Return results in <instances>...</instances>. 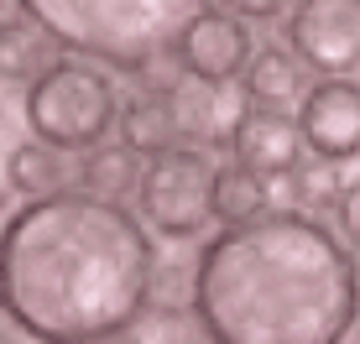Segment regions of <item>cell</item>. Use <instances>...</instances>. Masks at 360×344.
<instances>
[{
	"instance_id": "cell-2",
	"label": "cell",
	"mask_w": 360,
	"mask_h": 344,
	"mask_svg": "<svg viewBox=\"0 0 360 344\" xmlns=\"http://www.w3.org/2000/svg\"><path fill=\"white\" fill-rule=\"evenodd\" d=\"M188 303L209 344H345L360 266L324 219L271 209L198 245Z\"/></svg>"
},
{
	"instance_id": "cell-20",
	"label": "cell",
	"mask_w": 360,
	"mask_h": 344,
	"mask_svg": "<svg viewBox=\"0 0 360 344\" xmlns=\"http://www.w3.org/2000/svg\"><path fill=\"white\" fill-rule=\"evenodd\" d=\"M340 230H345V245H360V178L355 183H345V193H340Z\"/></svg>"
},
{
	"instance_id": "cell-6",
	"label": "cell",
	"mask_w": 360,
	"mask_h": 344,
	"mask_svg": "<svg viewBox=\"0 0 360 344\" xmlns=\"http://www.w3.org/2000/svg\"><path fill=\"white\" fill-rule=\"evenodd\" d=\"M288 37L303 68L345 79L360 68V0H303L288 11Z\"/></svg>"
},
{
	"instance_id": "cell-18",
	"label": "cell",
	"mask_w": 360,
	"mask_h": 344,
	"mask_svg": "<svg viewBox=\"0 0 360 344\" xmlns=\"http://www.w3.org/2000/svg\"><path fill=\"white\" fill-rule=\"evenodd\" d=\"M21 141H27V94L0 79V193H6V167L21 152Z\"/></svg>"
},
{
	"instance_id": "cell-14",
	"label": "cell",
	"mask_w": 360,
	"mask_h": 344,
	"mask_svg": "<svg viewBox=\"0 0 360 344\" xmlns=\"http://www.w3.org/2000/svg\"><path fill=\"white\" fill-rule=\"evenodd\" d=\"M266 172L245 167V162H219L214 172V219L225 230H240V225H256L266 209Z\"/></svg>"
},
{
	"instance_id": "cell-13",
	"label": "cell",
	"mask_w": 360,
	"mask_h": 344,
	"mask_svg": "<svg viewBox=\"0 0 360 344\" xmlns=\"http://www.w3.org/2000/svg\"><path fill=\"white\" fill-rule=\"evenodd\" d=\"M240 89H245V100H251V110H282L288 100L303 105L308 79H303V63H297L288 47H262V53L251 58V68H245Z\"/></svg>"
},
{
	"instance_id": "cell-1",
	"label": "cell",
	"mask_w": 360,
	"mask_h": 344,
	"mask_svg": "<svg viewBox=\"0 0 360 344\" xmlns=\"http://www.w3.org/2000/svg\"><path fill=\"white\" fill-rule=\"evenodd\" d=\"M157 240L126 204L68 188L0 225V313L37 344H110L157 298Z\"/></svg>"
},
{
	"instance_id": "cell-3",
	"label": "cell",
	"mask_w": 360,
	"mask_h": 344,
	"mask_svg": "<svg viewBox=\"0 0 360 344\" xmlns=\"http://www.w3.org/2000/svg\"><path fill=\"white\" fill-rule=\"evenodd\" d=\"M32 11L63 53L141 79L146 68L178 53V32L198 6L188 0H32Z\"/></svg>"
},
{
	"instance_id": "cell-22",
	"label": "cell",
	"mask_w": 360,
	"mask_h": 344,
	"mask_svg": "<svg viewBox=\"0 0 360 344\" xmlns=\"http://www.w3.org/2000/svg\"><path fill=\"white\" fill-rule=\"evenodd\" d=\"M0 16H6V6H0Z\"/></svg>"
},
{
	"instance_id": "cell-4",
	"label": "cell",
	"mask_w": 360,
	"mask_h": 344,
	"mask_svg": "<svg viewBox=\"0 0 360 344\" xmlns=\"http://www.w3.org/2000/svg\"><path fill=\"white\" fill-rule=\"evenodd\" d=\"M120 120V94L105 68L63 58L27 89V131L53 152H94Z\"/></svg>"
},
{
	"instance_id": "cell-9",
	"label": "cell",
	"mask_w": 360,
	"mask_h": 344,
	"mask_svg": "<svg viewBox=\"0 0 360 344\" xmlns=\"http://www.w3.org/2000/svg\"><path fill=\"white\" fill-rule=\"evenodd\" d=\"M172 115H178V131L193 136L188 146H235L245 115H251V100H245L240 84H183L172 94Z\"/></svg>"
},
{
	"instance_id": "cell-17",
	"label": "cell",
	"mask_w": 360,
	"mask_h": 344,
	"mask_svg": "<svg viewBox=\"0 0 360 344\" xmlns=\"http://www.w3.org/2000/svg\"><path fill=\"white\" fill-rule=\"evenodd\" d=\"M126 344H209L204 329H198L193 308H172V303H157L152 313H141L131 324Z\"/></svg>"
},
{
	"instance_id": "cell-11",
	"label": "cell",
	"mask_w": 360,
	"mask_h": 344,
	"mask_svg": "<svg viewBox=\"0 0 360 344\" xmlns=\"http://www.w3.org/2000/svg\"><path fill=\"white\" fill-rule=\"evenodd\" d=\"M303 136H297V120H288L282 110H251L235 136V162L256 167V172H292L303 162Z\"/></svg>"
},
{
	"instance_id": "cell-15",
	"label": "cell",
	"mask_w": 360,
	"mask_h": 344,
	"mask_svg": "<svg viewBox=\"0 0 360 344\" xmlns=\"http://www.w3.org/2000/svg\"><path fill=\"white\" fill-rule=\"evenodd\" d=\"M141 188V157H131L126 146H94V152H84L79 162V193H89V199H110L120 204L126 193Z\"/></svg>"
},
{
	"instance_id": "cell-10",
	"label": "cell",
	"mask_w": 360,
	"mask_h": 344,
	"mask_svg": "<svg viewBox=\"0 0 360 344\" xmlns=\"http://www.w3.org/2000/svg\"><path fill=\"white\" fill-rule=\"evenodd\" d=\"M63 47H58V37L37 21L32 6H6V16H0V79L6 84H32L42 79V73H53L63 63Z\"/></svg>"
},
{
	"instance_id": "cell-5",
	"label": "cell",
	"mask_w": 360,
	"mask_h": 344,
	"mask_svg": "<svg viewBox=\"0 0 360 344\" xmlns=\"http://www.w3.org/2000/svg\"><path fill=\"white\" fill-rule=\"evenodd\" d=\"M214 162L198 146H172L141 167V219L167 240H198L214 219Z\"/></svg>"
},
{
	"instance_id": "cell-8",
	"label": "cell",
	"mask_w": 360,
	"mask_h": 344,
	"mask_svg": "<svg viewBox=\"0 0 360 344\" xmlns=\"http://www.w3.org/2000/svg\"><path fill=\"white\" fill-rule=\"evenodd\" d=\"M297 136L319 162L340 167L345 157H360V84L350 79L308 84L303 105H297Z\"/></svg>"
},
{
	"instance_id": "cell-21",
	"label": "cell",
	"mask_w": 360,
	"mask_h": 344,
	"mask_svg": "<svg viewBox=\"0 0 360 344\" xmlns=\"http://www.w3.org/2000/svg\"><path fill=\"white\" fill-rule=\"evenodd\" d=\"M0 344H16V339H11V334H6V329H0Z\"/></svg>"
},
{
	"instance_id": "cell-16",
	"label": "cell",
	"mask_w": 360,
	"mask_h": 344,
	"mask_svg": "<svg viewBox=\"0 0 360 344\" xmlns=\"http://www.w3.org/2000/svg\"><path fill=\"white\" fill-rule=\"evenodd\" d=\"M6 188H16L27 204L53 199V193H68L63 152H53V146H42V141H21V152L11 157V167H6Z\"/></svg>"
},
{
	"instance_id": "cell-19",
	"label": "cell",
	"mask_w": 360,
	"mask_h": 344,
	"mask_svg": "<svg viewBox=\"0 0 360 344\" xmlns=\"http://www.w3.org/2000/svg\"><path fill=\"white\" fill-rule=\"evenodd\" d=\"M292 178H297V204H340V193H345L334 162H319V157L314 162H297Z\"/></svg>"
},
{
	"instance_id": "cell-12",
	"label": "cell",
	"mask_w": 360,
	"mask_h": 344,
	"mask_svg": "<svg viewBox=\"0 0 360 344\" xmlns=\"http://www.w3.org/2000/svg\"><path fill=\"white\" fill-rule=\"evenodd\" d=\"M115 131H120V146H126L131 157H162L178 146V115H172V100H162V94H136L131 105H120V120H115Z\"/></svg>"
},
{
	"instance_id": "cell-7",
	"label": "cell",
	"mask_w": 360,
	"mask_h": 344,
	"mask_svg": "<svg viewBox=\"0 0 360 344\" xmlns=\"http://www.w3.org/2000/svg\"><path fill=\"white\" fill-rule=\"evenodd\" d=\"M251 58V27L225 6H198L178 32V63L193 84H235V73L245 79Z\"/></svg>"
}]
</instances>
